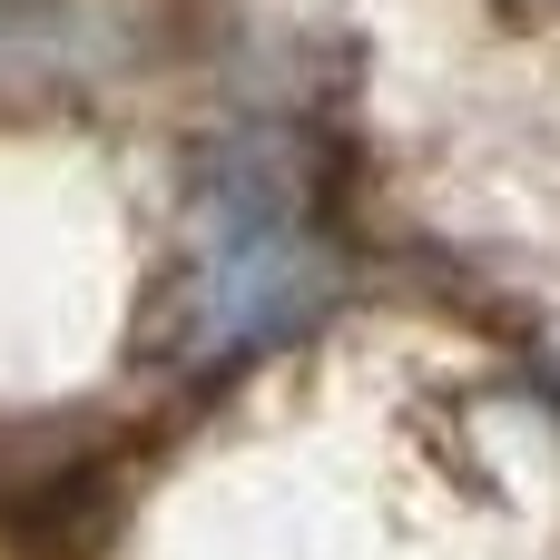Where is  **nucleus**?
<instances>
[{
    "instance_id": "nucleus-1",
    "label": "nucleus",
    "mask_w": 560,
    "mask_h": 560,
    "mask_svg": "<svg viewBox=\"0 0 560 560\" xmlns=\"http://www.w3.org/2000/svg\"><path fill=\"white\" fill-rule=\"evenodd\" d=\"M187 236H197V256L177 276V335H167V354L187 374H226L246 354L305 345L345 305V256L315 236L295 158L276 138H226L197 167Z\"/></svg>"
},
{
    "instance_id": "nucleus-2",
    "label": "nucleus",
    "mask_w": 560,
    "mask_h": 560,
    "mask_svg": "<svg viewBox=\"0 0 560 560\" xmlns=\"http://www.w3.org/2000/svg\"><path fill=\"white\" fill-rule=\"evenodd\" d=\"M118 512V453H20L0 463V551L10 560H89L108 551Z\"/></svg>"
},
{
    "instance_id": "nucleus-3",
    "label": "nucleus",
    "mask_w": 560,
    "mask_h": 560,
    "mask_svg": "<svg viewBox=\"0 0 560 560\" xmlns=\"http://www.w3.org/2000/svg\"><path fill=\"white\" fill-rule=\"evenodd\" d=\"M128 30L108 0H0V89H69L118 69Z\"/></svg>"
}]
</instances>
